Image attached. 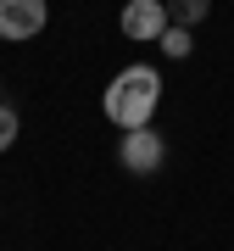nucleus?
Returning <instances> with one entry per match:
<instances>
[{"instance_id": "obj_6", "label": "nucleus", "mask_w": 234, "mask_h": 251, "mask_svg": "<svg viewBox=\"0 0 234 251\" xmlns=\"http://www.w3.org/2000/svg\"><path fill=\"white\" fill-rule=\"evenodd\" d=\"M156 45H162V50L173 56V62H184V56H189V45H195V39H189V28H179V23H167V28H162V39H156Z\"/></svg>"}, {"instance_id": "obj_5", "label": "nucleus", "mask_w": 234, "mask_h": 251, "mask_svg": "<svg viewBox=\"0 0 234 251\" xmlns=\"http://www.w3.org/2000/svg\"><path fill=\"white\" fill-rule=\"evenodd\" d=\"M207 11H212V0H167V23H179V28L207 23Z\"/></svg>"}, {"instance_id": "obj_8", "label": "nucleus", "mask_w": 234, "mask_h": 251, "mask_svg": "<svg viewBox=\"0 0 234 251\" xmlns=\"http://www.w3.org/2000/svg\"><path fill=\"white\" fill-rule=\"evenodd\" d=\"M0 90H6V84H0Z\"/></svg>"}, {"instance_id": "obj_7", "label": "nucleus", "mask_w": 234, "mask_h": 251, "mask_svg": "<svg viewBox=\"0 0 234 251\" xmlns=\"http://www.w3.org/2000/svg\"><path fill=\"white\" fill-rule=\"evenodd\" d=\"M17 128H23V123H17V112H11L6 100H0V151H11V140H17Z\"/></svg>"}, {"instance_id": "obj_2", "label": "nucleus", "mask_w": 234, "mask_h": 251, "mask_svg": "<svg viewBox=\"0 0 234 251\" xmlns=\"http://www.w3.org/2000/svg\"><path fill=\"white\" fill-rule=\"evenodd\" d=\"M162 156H167V145H162V134L156 128H123V145H117V162H123L128 173H156L162 168Z\"/></svg>"}, {"instance_id": "obj_4", "label": "nucleus", "mask_w": 234, "mask_h": 251, "mask_svg": "<svg viewBox=\"0 0 234 251\" xmlns=\"http://www.w3.org/2000/svg\"><path fill=\"white\" fill-rule=\"evenodd\" d=\"M162 28H167V6L162 0H128L123 6V34L128 39H162Z\"/></svg>"}, {"instance_id": "obj_3", "label": "nucleus", "mask_w": 234, "mask_h": 251, "mask_svg": "<svg viewBox=\"0 0 234 251\" xmlns=\"http://www.w3.org/2000/svg\"><path fill=\"white\" fill-rule=\"evenodd\" d=\"M45 23H50L45 0H0V39H6V45H23V39H34Z\"/></svg>"}, {"instance_id": "obj_1", "label": "nucleus", "mask_w": 234, "mask_h": 251, "mask_svg": "<svg viewBox=\"0 0 234 251\" xmlns=\"http://www.w3.org/2000/svg\"><path fill=\"white\" fill-rule=\"evenodd\" d=\"M156 100H162V73L145 67V62L123 67V73L106 84V117H112L117 128H151Z\"/></svg>"}]
</instances>
